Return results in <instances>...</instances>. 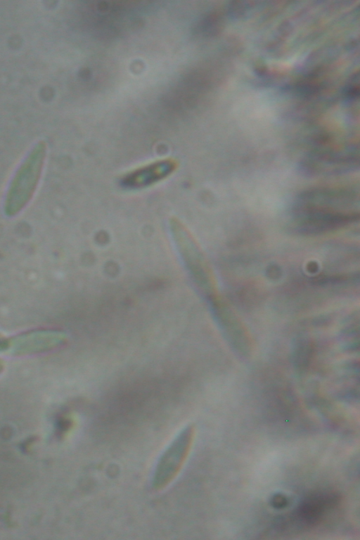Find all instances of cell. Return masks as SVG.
<instances>
[{"label":"cell","mask_w":360,"mask_h":540,"mask_svg":"<svg viewBox=\"0 0 360 540\" xmlns=\"http://www.w3.org/2000/svg\"><path fill=\"white\" fill-rule=\"evenodd\" d=\"M46 153V143L38 142L15 171L4 200V213L7 217L18 214L33 198L42 174Z\"/></svg>","instance_id":"6da1fadb"},{"label":"cell","mask_w":360,"mask_h":540,"mask_svg":"<svg viewBox=\"0 0 360 540\" xmlns=\"http://www.w3.org/2000/svg\"><path fill=\"white\" fill-rule=\"evenodd\" d=\"M293 226L300 233L319 234L359 219V213L328 206L297 202L294 208Z\"/></svg>","instance_id":"7a4b0ae2"},{"label":"cell","mask_w":360,"mask_h":540,"mask_svg":"<svg viewBox=\"0 0 360 540\" xmlns=\"http://www.w3.org/2000/svg\"><path fill=\"white\" fill-rule=\"evenodd\" d=\"M194 435V427L187 426L163 453L155 470L152 484L154 489H163L178 475L191 451Z\"/></svg>","instance_id":"3957f363"},{"label":"cell","mask_w":360,"mask_h":540,"mask_svg":"<svg viewBox=\"0 0 360 540\" xmlns=\"http://www.w3.org/2000/svg\"><path fill=\"white\" fill-rule=\"evenodd\" d=\"M65 341L66 335L61 330L48 328L32 329L7 338L4 354L23 356L46 353L59 348Z\"/></svg>","instance_id":"277c9868"},{"label":"cell","mask_w":360,"mask_h":540,"mask_svg":"<svg viewBox=\"0 0 360 540\" xmlns=\"http://www.w3.org/2000/svg\"><path fill=\"white\" fill-rule=\"evenodd\" d=\"M337 503L333 494L321 493L304 499L292 514V519L300 527H311L317 523L326 513Z\"/></svg>","instance_id":"5b68a950"},{"label":"cell","mask_w":360,"mask_h":540,"mask_svg":"<svg viewBox=\"0 0 360 540\" xmlns=\"http://www.w3.org/2000/svg\"><path fill=\"white\" fill-rule=\"evenodd\" d=\"M174 167L175 163L169 160L153 163L129 174L124 183L129 187L145 186L167 176Z\"/></svg>","instance_id":"8992f818"},{"label":"cell","mask_w":360,"mask_h":540,"mask_svg":"<svg viewBox=\"0 0 360 540\" xmlns=\"http://www.w3.org/2000/svg\"><path fill=\"white\" fill-rule=\"evenodd\" d=\"M273 505L276 508H283L287 504V499L281 495H276L272 500Z\"/></svg>","instance_id":"52a82bcc"},{"label":"cell","mask_w":360,"mask_h":540,"mask_svg":"<svg viewBox=\"0 0 360 540\" xmlns=\"http://www.w3.org/2000/svg\"><path fill=\"white\" fill-rule=\"evenodd\" d=\"M7 348V338L0 333V353L4 354Z\"/></svg>","instance_id":"ba28073f"},{"label":"cell","mask_w":360,"mask_h":540,"mask_svg":"<svg viewBox=\"0 0 360 540\" xmlns=\"http://www.w3.org/2000/svg\"><path fill=\"white\" fill-rule=\"evenodd\" d=\"M4 369V364L3 361L0 359V374L2 373Z\"/></svg>","instance_id":"9c48e42d"}]
</instances>
